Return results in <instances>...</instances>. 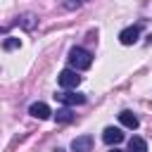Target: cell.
<instances>
[{"mask_svg":"<svg viewBox=\"0 0 152 152\" xmlns=\"http://www.w3.org/2000/svg\"><path fill=\"white\" fill-rule=\"evenodd\" d=\"M69 64H71V69L83 71V69H88L93 64V55L86 48H71L69 50Z\"/></svg>","mask_w":152,"mask_h":152,"instance_id":"1","label":"cell"},{"mask_svg":"<svg viewBox=\"0 0 152 152\" xmlns=\"http://www.w3.org/2000/svg\"><path fill=\"white\" fill-rule=\"evenodd\" d=\"M57 83L62 88H76L81 83V76L76 74V69H62L59 76H57Z\"/></svg>","mask_w":152,"mask_h":152,"instance_id":"2","label":"cell"},{"mask_svg":"<svg viewBox=\"0 0 152 152\" xmlns=\"http://www.w3.org/2000/svg\"><path fill=\"white\" fill-rule=\"evenodd\" d=\"M62 104H66V107H71V104H83L86 102V95L83 93H74V90H62V93H57L55 95Z\"/></svg>","mask_w":152,"mask_h":152,"instance_id":"3","label":"cell"},{"mask_svg":"<svg viewBox=\"0 0 152 152\" xmlns=\"http://www.w3.org/2000/svg\"><path fill=\"white\" fill-rule=\"evenodd\" d=\"M140 36V26H126L121 33H119V43L121 45H133Z\"/></svg>","mask_w":152,"mask_h":152,"instance_id":"4","label":"cell"},{"mask_svg":"<svg viewBox=\"0 0 152 152\" xmlns=\"http://www.w3.org/2000/svg\"><path fill=\"white\" fill-rule=\"evenodd\" d=\"M28 114L36 116V119H40V121H45V119L52 116V112H50V107H48L45 102H33V104L28 107Z\"/></svg>","mask_w":152,"mask_h":152,"instance_id":"5","label":"cell"},{"mask_svg":"<svg viewBox=\"0 0 152 152\" xmlns=\"http://www.w3.org/2000/svg\"><path fill=\"white\" fill-rule=\"evenodd\" d=\"M102 140H104L107 145H119V142L124 140V133H121V128H114V126H109V128H104V133H102Z\"/></svg>","mask_w":152,"mask_h":152,"instance_id":"6","label":"cell"},{"mask_svg":"<svg viewBox=\"0 0 152 152\" xmlns=\"http://www.w3.org/2000/svg\"><path fill=\"white\" fill-rule=\"evenodd\" d=\"M90 147H93V138L90 135H78V138L71 140V150L74 152H90Z\"/></svg>","mask_w":152,"mask_h":152,"instance_id":"7","label":"cell"},{"mask_svg":"<svg viewBox=\"0 0 152 152\" xmlns=\"http://www.w3.org/2000/svg\"><path fill=\"white\" fill-rule=\"evenodd\" d=\"M119 121H121V126H126V128H131V131H135L138 126H140V121H138V116L133 114V112H121L119 114Z\"/></svg>","mask_w":152,"mask_h":152,"instance_id":"8","label":"cell"},{"mask_svg":"<svg viewBox=\"0 0 152 152\" xmlns=\"http://www.w3.org/2000/svg\"><path fill=\"white\" fill-rule=\"evenodd\" d=\"M128 152H147V142H145L142 138L133 135V138L128 140Z\"/></svg>","mask_w":152,"mask_h":152,"instance_id":"9","label":"cell"},{"mask_svg":"<svg viewBox=\"0 0 152 152\" xmlns=\"http://www.w3.org/2000/svg\"><path fill=\"white\" fill-rule=\"evenodd\" d=\"M19 24H21L26 31H31V28L38 24V17H36V14H21V17H19Z\"/></svg>","mask_w":152,"mask_h":152,"instance_id":"10","label":"cell"},{"mask_svg":"<svg viewBox=\"0 0 152 152\" xmlns=\"http://www.w3.org/2000/svg\"><path fill=\"white\" fill-rule=\"evenodd\" d=\"M55 116H57V121H59V124H69V121H74V114H71V109H69V107L57 109V112H55Z\"/></svg>","mask_w":152,"mask_h":152,"instance_id":"11","label":"cell"},{"mask_svg":"<svg viewBox=\"0 0 152 152\" xmlns=\"http://www.w3.org/2000/svg\"><path fill=\"white\" fill-rule=\"evenodd\" d=\"M88 0H62V7L64 10H78L81 5H86Z\"/></svg>","mask_w":152,"mask_h":152,"instance_id":"12","label":"cell"},{"mask_svg":"<svg viewBox=\"0 0 152 152\" xmlns=\"http://www.w3.org/2000/svg\"><path fill=\"white\" fill-rule=\"evenodd\" d=\"M19 45H21V43H19V38H7V40L2 43V48H5V50H14V48H19Z\"/></svg>","mask_w":152,"mask_h":152,"instance_id":"13","label":"cell"},{"mask_svg":"<svg viewBox=\"0 0 152 152\" xmlns=\"http://www.w3.org/2000/svg\"><path fill=\"white\" fill-rule=\"evenodd\" d=\"M112 152H124V150H116V147H114V150H112Z\"/></svg>","mask_w":152,"mask_h":152,"instance_id":"14","label":"cell"}]
</instances>
